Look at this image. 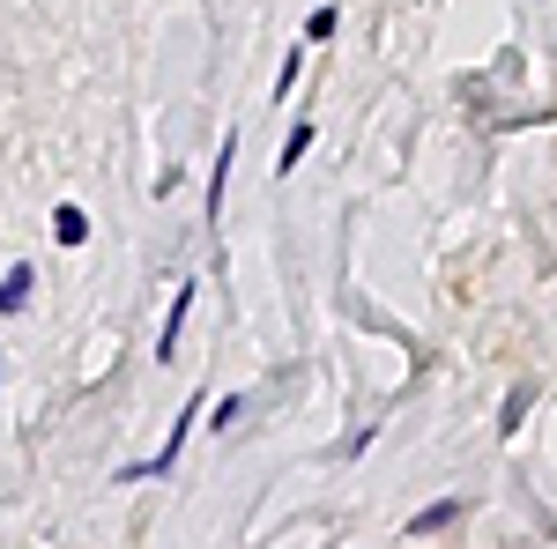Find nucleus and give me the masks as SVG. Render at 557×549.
Wrapping results in <instances>:
<instances>
[{
    "label": "nucleus",
    "mask_w": 557,
    "mask_h": 549,
    "mask_svg": "<svg viewBox=\"0 0 557 549\" xmlns=\"http://www.w3.org/2000/svg\"><path fill=\"white\" fill-rule=\"evenodd\" d=\"M454 520H461V498H438V506H424L409 527H417V535H438V527H454Z\"/></svg>",
    "instance_id": "obj_1"
},
{
    "label": "nucleus",
    "mask_w": 557,
    "mask_h": 549,
    "mask_svg": "<svg viewBox=\"0 0 557 549\" xmlns=\"http://www.w3.org/2000/svg\"><path fill=\"white\" fill-rule=\"evenodd\" d=\"M186 304H194V283H186V290L172 297V320H164V341H157V357H164V364H172V349H178V327H186Z\"/></svg>",
    "instance_id": "obj_2"
},
{
    "label": "nucleus",
    "mask_w": 557,
    "mask_h": 549,
    "mask_svg": "<svg viewBox=\"0 0 557 549\" xmlns=\"http://www.w3.org/2000/svg\"><path fill=\"white\" fill-rule=\"evenodd\" d=\"M30 283H38L30 267H8V283H0V312H23V304H30Z\"/></svg>",
    "instance_id": "obj_3"
},
{
    "label": "nucleus",
    "mask_w": 557,
    "mask_h": 549,
    "mask_svg": "<svg viewBox=\"0 0 557 549\" xmlns=\"http://www.w3.org/2000/svg\"><path fill=\"white\" fill-rule=\"evenodd\" d=\"M52 230H60V246H83V238H89V215L75 209V201H67V209L52 215Z\"/></svg>",
    "instance_id": "obj_4"
},
{
    "label": "nucleus",
    "mask_w": 557,
    "mask_h": 549,
    "mask_svg": "<svg viewBox=\"0 0 557 549\" xmlns=\"http://www.w3.org/2000/svg\"><path fill=\"white\" fill-rule=\"evenodd\" d=\"M305 149H312V127H290V141H283V164H275V171L290 178V171H298V157H305Z\"/></svg>",
    "instance_id": "obj_5"
},
{
    "label": "nucleus",
    "mask_w": 557,
    "mask_h": 549,
    "mask_svg": "<svg viewBox=\"0 0 557 549\" xmlns=\"http://www.w3.org/2000/svg\"><path fill=\"white\" fill-rule=\"evenodd\" d=\"M528 401H535V394H528V386H520L513 401H506V416H498V431H506V438H513L520 423H528Z\"/></svg>",
    "instance_id": "obj_6"
},
{
    "label": "nucleus",
    "mask_w": 557,
    "mask_h": 549,
    "mask_svg": "<svg viewBox=\"0 0 557 549\" xmlns=\"http://www.w3.org/2000/svg\"><path fill=\"white\" fill-rule=\"evenodd\" d=\"M0 379H8V372H0Z\"/></svg>",
    "instance_id": "obj_7"
}]
</instances>
